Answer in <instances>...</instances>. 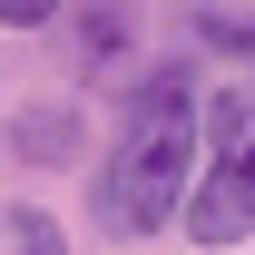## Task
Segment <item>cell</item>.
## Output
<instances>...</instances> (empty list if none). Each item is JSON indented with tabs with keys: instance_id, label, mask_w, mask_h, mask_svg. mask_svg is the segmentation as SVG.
<instances>
[{
	"instance_id": "4",
	"label": "cell",
	"mask_w": 255,
	"mask_h": 255,
	"mask_svg": "<svg viewBox=\"0 0 255 255\" xmlns=\"http://www.w3.org/2000/svg\"><path fill=\"white\" fill-rule=\"evenodd\" d=\"M10 147L20 157H69L79 147V108H30V118L10 128Z\"/></svg>"
},
{
	"instance_id": "2",
	"label": "cell",
	"mask_w": 255,
	"mask_h": 255,
	"mask_svg": "<svg viewBox=\"0 0 255 255\" xmlns=\"http://www.w3.org/2000/svg\"><path fill=\"white\" fill-rule=\"evenodd\" d=\"M187 236H196V246H246V236H255V89H216V98H206Z\"/></svg>"
},
{
	"instance_id": "1",
	"label": "cell",
	"mask_w": 255,
	"mask_h": 255,
	"mask_svg": "<svg viewBox=\"0 0 255 255\" xmlns=\"http://www.w3.org/2000/svg\"><path fill=\"white\" fill-rule=\"evenodd\" d=\"M196 128H206V89H196L187 69H147V89L128 98L118 147L98 167V226L108 236H157L167 216H187Z\"/></svg>"
},
{
	"instance_id": "6",
	"label": "cell",
	"mask_w": 255,
	"mask_h": 255,
	"mask_svg": "<svg viewBox=\"0 0 255 255\" xmlns=\"http://www.w3.org/2000/svg\"><path fill=\"white\" fill-rule=\"evenodd\" d=\"M39 20H59V0H0V30H39Z\"/></svg>"
},
{
	"instance_id": "3",
	"label": "cell",
	"mask_w": 255,
	"mask_h": 255,
	"mask_svg": "<svg viewBox=\"0 0 255 255\" xmlns=\"http://www.w3.org/2000/svg\"><path fill=\"white\" fill-rule=\"evenodd\" d=\"M137 0H69V20H79V69L89 79H118V59H128V20Z\"/></svg>"
},
{
	"instance_id": "5",
	"label": "cell",
	"mask_w": 255,
	"mask_h": 255,
	"mask_svg": "<svg viewBox=\"0 0 255 255\" xmlns=\"http://www.w3.org/2000/svg\"><path fill=\"white\" fill-rule=\"evenodd\" d=\"M0 255H69V236H59V216L10 206V216H0Z\"/></svg>"
}]
</instances>
